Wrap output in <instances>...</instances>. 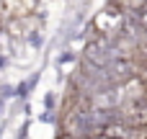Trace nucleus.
<instances>
[{"label":"nucleus","instance_id":"obj_1","mask_svg":"<svg viewBox=\"0 0 147 139\" xmlns=\"http://www.w3.org/2000/svg\"><path fill=\"white\" fill-rule=\"evenodd\" d=\"M96 134L109 137V139H147V126H129V124H121V121H109V124L98 126Z\"/></svg>","mask_w":147,"mask_h":139},{"label":"nucleus","instance_id":"obj_2","mask_svg":"<svg viewBox=\"0 0 147 139\" xmlns=\"http://www.w3.org/2000/svg\"><path fill=\"white\" fill-rule=\"evenodd\" d=\"M85 139H109V137H101V134H96V137H85Z\"/></svg>","mask_w":147,"mask_h":139}]
</instances>
